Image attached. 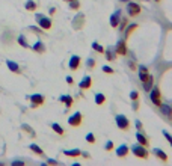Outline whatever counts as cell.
I'll return each instance as SVG.
<instances>
[{
    "label": "cell",
    "instance_id": "obj_31",
    "mask_svg": "<svg viewBox=\"0 0 172 166\" xmlns=\"http://www.w3.org/2000/svg\"><path fill=\"white\" fill-rule=\"evenodd\" d=\"M163 136H165V137L168 139V142L171 144V147H172V136H171V134H169L168 131H163Z\"/></svg>",
    "mask_w": 172,
    "mask_h": 166
},
{
    "label": "cell",
    "instance_id": "obj_5",
    "mask_svg": "<svg viewBox=\"0 0 172 166\" xmlns=\"http://www.w3.org/2000/svg\"><path fill=\"white\" fill-rule=\"evenodd\" d=\"M116 125H118V128L119 130H129V127H130V121L124 116V115H118L116 118Z\"/></svg>",
    "mask_w": 172,
    "mask_h": 166
},
{
    "label": "cell",
    "instance_id": "obj_18",
    "mask_svg": "<svg viewBox=\"0 0 172 166\" xmlns=\"http://www.w3.org/2000/svg\"><path fill=\"white\" fill-rule=\"evenodd\" d=\"M160 109H162V112H163L165 115H168L169 118H172V109L169 107V106H166V104H162V106H160Z\"/></svg>",
    "mask_w": 172,
    "mask_h": 166
},
{
    "label": "cell",
    "instance_id": "obj_26",
    "mask_svg": "<svg viewBox=\"0 0 172 166\" xmlns=\"http://www.w3.org/2000/svg\"><path fill=\"white\" fill-rule=\"evenodd\" d=\"M86 140H88L89 144H95V137H94V134H92V133H88V134H86Z\"/></svg>",
    "mask_w": 172,
    "mask_h": 166
},
{
    "label": "cell",
    "instance_id": "obj_2",
    "mask_svg": "<svg viewBox=\"0 0 172 166\" xmlns=\"http://www.w3.org/2000/svg\"><path fill=\"white\" fill-rule=\"evenodd\" d=\"M131 151H133V154L136 156V157H139V159H146L148 157V151L145 150V147L143 145H133L131 147Z\"/></svg>",
    "mask_w": 172,
    "mask_h": 166
},
{
    "label": "cell",
    "instance_id": "obj_23",
    "mask_svg": "<svg viewBox=\"0 0 172 166\" xmlns=\"http://www.w3.org/2000/svg\"><path fill=\"white\" fill-rule=\"evenodd\" d=\"M30 150H32V151H35V153H36V154H40V156H44V151L40 148V147H38V145H35V144H32V145H30Z\"/></svg>",
    "mask_w": 172,
    "mask_h": 166
},
{
    "label": "cell",
    "instance_id": "obj_11",
    "mask_svg": "<svg viewBox=\"0 0 172 166\" xmlns=\"http://www.w3.org/2000/svg\"><path fill=\"white\" fill-rule=\"evenodd\" d=\"M91 85H92L91 77H89V76H85V77H83V80L80 82L79 86H80V89H89V88H91Z\"/></svg>",
    "mask_w": 172,
    "mask_h": 166
},
{
    "label": "cell",
    "instance_id": "obj_40",
    "mask_svg": "<svg viewBox=\"0 0 172 166\" xmlns=\"http://www.w3.org/2000/svg\"><path fill=\"white\" fill-rule=\"evenodd\" d=\"M88 65H89V67H94V65H95V62H94V61H92V59H91V61H89V62H88Z\"/></svg>",
    "mask_w": 172,
    "mask_h": 166
},
{
    "label": "cell",
    "instance_id": "obj_39",
    "mask_svg": "<svg viewBox=\"0 0 172 166\" xmlns=\"http://www.w3.org/2000/svg\"><path fill=\"white\" fill-rule=\"evenodd\" d=\"M67 82H68V85H73V79L68 76V77H67Z\"/></svg>",
    "mask_w": 172,
    "mask_h": 166
},
{
    "label": "cell",
    "instance_id": "obj_12",
    "mask_svg": "<svg viewBox=\"0 0 172 166\" xmlns=\"http://www.w3.org/2000/svg\"><path fill=\"white\" fill-rule=\"evenodd\" d=\"M116 53H118V54H126V53H127V44H126V41H119V42H118Z\"/></svg>",
    "mask_w": 172,
    "mask_h": 166
},
{
    "label": "cell",
    "instance_id": "obj_41",
    "mask_svg": "<svg viewBox=\"0 0 172 166\" xmlns=\"http://www.w3.org/2000/svg\"><path fill=\"white\" fill-rule=\"evenodd\" d=\"M48 163H50V165H56L57 162H56V160H51V159H50V160H48Z\"/></svg>",
    "mask_w": 172,
    "mask_h": 166
},
{
    "label": "cell",
    "instance_id": "obj_24",
    "mask_svg": "<svg viewBox=\"0 0 172 166\" xmlns=\"http://www.w3.org/2000/svg\"><path fill=\"white\" fill-rule=\"evenodd\" d=\"M33 50H36V51H41V53H43V51H44V44H43V42H36V44L33 45Z\"/></svg>",
    "mask_w": 172,
    "mask_h": 166
},
{
    "label": "cell",
    "instance_id": "obj_22",
    "mask_svg": "<svg viewBox=\"0 0 172 166\" xmlns=\"http://www.w3.org/2000/svg\"><path fill=\"white\" fill-rule=\"evenodd\" d=\"M60 101H65L67 107H71V106H73V98H71V97H68V95H64V97H60Z\"/></svg>",
    "mask_w": 172,
    "mask_h": 166
},
{
    "label": "cell",
    "instance_id": "obj_17",
    "mask_svg": "<svg viewBox=\"0 0 172 166\" xmlns=\"http://www.w3.org/2000/svg\"><path fill=\"white\" fill-rule=\"evenodd\" d=\"M51 128H53L57 134H60V136H64V134H65V130H64V128H62L59 124H56V123H53V124H51Z\"/></svg>",
    "mask_w": 172,
    "mask_h": 166
},
{
    "label": "cell",
    "instance_id": "obj_8",
    "mask_svg": "<svg viewBox=\"0 0 172 166\" xmlns=\"http://www.w3.org/2000/svg\"><path fill=\"white\" fill-rule=\"evenodd\" d=\"M36 20H38V23H40V26L43 27V29H50L51 27V20H48V18H45L43 15H36Z\"/></svg>",
    "mask_w": 172,
    "mask_h": 166
},
{
    "label": "cell",
    "instance_id": "obj_19",
    "mask_svg": "<svg viewBox=\"0 0 172 166\" xmlns=\"http://www.w3.org/2000/svg\"><path fill=\"white\" fill-rule=\"evenodd\" d=\"M8 67H9V70H11L12 73H20V70H18V65H17L15 62H12V61H8Z\"/></svg>",
    "mask_w": 172,
    "mask_h": 166
},
{
    "label": "cell",
    "instance_id": "obj_28",
    "mask_svg": "<svg viewBox=\"0 0 172 166\" xmlns=\"http://www.w3.org/2000/svg\"><path fill=\"white\" fill-rule=\"evenodd\" d=\"M18 42H20V44H21V47H24V48H27V47H29V44L26 42V40H24V36H23V35L18 38Z\"/></svg>",
    "mask_w": 172,
    "mask_h": 166
},
{
    "label": "cell",
    "instance_id": "obj_4",
    "mask_svg": "<svg viewBox=\"0 0 172 166\" xmlns=\"http://www.w3.org/2000/svg\"><path fill=\"white\" fill-rule=\"evenodd\" d=\"M140 11H142V8L136 2H130L129 5H127V12H129L130 17H136L137 14H140Z\"/></svg>",
    "mask_w": 172,
    "mask_h": 166
},
{
    "label": "cell",
    "instance_id": "obj_34",
    "mask_svg": "<svg viewBox=\"0 0 172 166\" xmlns=\"http://www.w3.org/2000/svg\"><path fill=\"white\" fill-rule=\"evenodd\" d=\"M104 148H106V151H110V150L113 148V142H110V140H109V142L106 144V147H104Z\"/></svg>",
    "mask_w": 172,
    "mask_h": 166
},
{
    "label": "cell",
    "instance_id": "obj_44",
    "mask_svg": "<svg viewBox=\"0 0 172 166\" xmlns=\"http://www.w3.org/2000/svg\"><path fill=\"white\" fill-rule=\"evenodd\" d=\"M68 2H71V0H68Z\"/></svg>",
    "mask_w": 172,
    "mask_h": 166
},
{
    "label": "cell",
    "instance_id": "obj_35",
    "mask_svg": "<svg viewBox=\"0 0 172 166\" xmlns=\"http://www.w3.org/2000/svg\"><path fill=\"white\" fill-rule=\"evenodd\" d=\"M23 128H24V130H26V131H29V133H30V134H32V136H35V133H33V131H32V128H30V127H29V125H23Z\"/></svg>",
    "mask_w": 172,
    "mask_h": 166
},
{
    "label": "cell",
    "instance_id": "obj_13",
    "mask_svg": "<svg viewBox=\"0 0 172 166\" xmlns=\"http://www.w3.org/2000/svg\"><path fill=\"white\" fill-rule=\"evenodd\" d=\"M153 153H154L159 159H162L163 162H168V156H166V153H165V151H162L160 148H154V150H153Z\"/></svg>",
    "mask_w": 172,
    "mask_h": 166
},
{
    "label": "cell",
    "instance_id": "obj_30",
    "mask_svg": "<svg viewBox=\"0 0 172 166\" xmlns=\"http://www.w3.org/2000/svg\"><path fill=\"white\" fill-rule=\"evenodd\" d=\"M106 59L107 61H113L115 57H113V53L110 51V50H106Z\"/></svg>",
    "mask_w": 172,
    "mask_h": 166
},
{
    "label": "cell",
    "instance_id": "obj_7",
    "mask_svg": "<svg viewBox=\"0 0 172 166\" xmlns=\"http://www.w3.org/2000/svg\"><path fill=\"white\" fill-rule=\"evenodd\" d=\"M30 103H32V107H38L44 103V97L40 94H33L30 95Z\"/></svg>",
    "mask_w": 172,
    "mask_h": 166
},
{
    "label": "cell",
    "instance_id": "obj_42",
    "mask_svg": "<svg viewBox=\"0 0 172 166\" xmlns=\"http://www.w3.org/2000/svg\"><path fill=\"white\" fill-rule=\"evenodd\" d=\"M12 165L15 166V165H23V162H12Z\"/></svg>",
    "mask_w": 172,
    "mask_h": 166
},
{
    "label": "cell",
    "instance_id": "obj_10",
    "mask_svg": "<svg viewBox=\"0 0 172 166\" xmlns=\"http://www.w3.org/2000/svg\"><path fill=\"white\" fill-rule=\"evenodd\" d=\"M79 65H80V57H79V56H73L71 61H70V70L76 71V70L79 68Z\"/></svg>",
    "mask_w": 172,
    "mask_h": 166
},
{
    "label": "cell",
    "instance_id": "obj_33",
    "mask_svg": "<svg viewBox=\"0 0 172 166\" xmlns=\"http://www.w3.org/2000/svg\"><path fill=\"white\" fill-rule=\"evenodd\" d=\"M130 98H131V100L134 101V100H137V98H139V94H137L136 91H133V92L130 94Z\"/></svg>",
    "mask_w": 172,
    "mask_h": 166
},
{
    "label": "cell",
    "instance_id": "obj_1",
    "mask_svg": "<svg viewBox=\"0 0 172 166\" xmlns=\"http://www.w3.org/2000/svg\"><path fill=\"white\" fill-rule=\"evenodd\" d=\"M139 77H140V80L143 83V89L145 91H151V88H153V76L151 74H148V73H139Z\"/></svg>",
    "mask_w": 172,
    "mask_h": 166
},
{
    "label": "cell",
    "instance_id": "obj_21",
    "mask_svg": "<svg viewBox=\"0 0 172 166\" xmlns=\"http://www.w3.org/2000/svg\"><path fill=\"white\" fill-rule=\"evenodd\" d=\"M26 9H27V11H35V9H36V3H35L33 0H27V2H26Z\"/></svg>",
    "mask_w": 172,
    "mask_h": 166
},
{
    "label": "cell",
    "instance_id": "obj_14",
    "mask_svg": "<svg viewBox=\"0 0 172 166\" xmlns=\"http://www.w3.org/2000/svg\"><path fill=\"white\" fill-rule=\"evenodd\" d=\"M116 154H118V157H126V156L129 154V147H127V145H121V147L116 150Z\"/></svg>",
    "mask_w": 172,
    "mask_h": 166
},
{
    "label": "cell",
    "instance_id": "obj_37",
    "mask_svg": "<svg viewBox=\"0 0 172 166\" xmlns=\"http://www.w3.org/2000/svg\"><path fill=\"white\" fill-rule=\"evenodd\" d=\"M133 109H134V110L139 109V103H137V100H134V103H133Z\"/></svg>",
    "mask_w": 172,
    "mask_h": 166
},
{
    "label": "cell",
    "instance_id": "obj_9",
    "mask_svg": "<svg viewBox=\"0 0 172 166\" xmlns=\"http://www.w3.org/2000/svg\"><path fill=\"white\" fill-rule=\"evenodd\" d=\"M119 17H121V12H119V11H116V12L110 17V26H112V27H118V24H119V21H121Z\"/></svg>",
    "mask_w": 172,
    "mask_h": 166
},
{
    "label": "cell",
    "instance_id": "obj_25",
    "mask_svg": "<svg viewBox=\"0 0 172 166\" xmlns=\"http://www.w3.org/2000/svg\"><path fill=\"white\" fill-rule=\"evenodd\" d=\"M92 47H94V50H95V51H100V53H101V51H104V48H103L98 42H94V44H92Z\"/></svg>",
    "mask_w": 172,
    "mask_h": 166
},
{
    "label": "cell",
    "instance_id": "obj_32",
    "mask_svg": "<svg viewBox=\"0 0 172 166\" xmlns=\"http://www.w3.org/2000/svg\"><path fill=\"white\" fill-rule=\"evenodd\" d=\"M103 71H104L106 74H113V70H112L110 67H103Z\"/></svg>",
    "mask_w": 172,
    "mask_h": 166
},
{
    "label": "cell",
    "instance_id": "obj_27",
    "mask_svg": "<svg viewBox=\"0 0 172 166\" xmlns=\"http://www.w3.org/2000/svg\"><path fill=\"white\" fill-rule=\"evenodd\" d=\"M79 6H80V3H79L77 0H71V2H70V8H71V9H77Z\"/></svg>",
    "mask_w": 172,
    "mask_h": 166
},
{
    "label": "cell",
    "instance_id": "obj_15",
    "mask_svg": "<svg viewBox=\"0 0 172 166\" xmlns=\"http://www.w3.org/2000/svg\"><path fill=\"white\" fill-rule=\"evenodd\" d=\"M136 139H137V142L140 144V145H143V147H146L150 142H148V139L142 134V133H136Z\"/></svg>",
    "mask_w": 172,
    "mask_h": 166
},
{
    "label": "cell",
    "instance_id": "obj_29",
    "mask_svg": "<svg viewBox=\"0 0 172 166\" xmlns=\"http://www.w3.org/2000/svg\"><path fill=\"white\" fill-rule=\"evenodd\" d=\"M137 29V24H131V26H129V29H127V32H126V35L129 36V35H131V32L133 30H136Z\"/></svg>",
    "mask_w": 172,
    "mask_h": 166
},
{
    "label": "cell",
    "instance_id": "obj_6",
    "mask_svg": "<svg viewBox=\"0 0 172 166\" xmlns=\"http://www.w3.org/2000/svg\"><path fill=\"white\" fill-rule=\"evenodd\" d=\"M68 124L71 125V127H79V125L82 124V113L80 112H76L74 115H71L68 118Z\"/></svg>",
    "mask_w": 172,
    "mask_h": 166
},
{
    "label": "cell",
    "instance_id": "obj_38",
    "mask_svg": "<svg viewBox=\"0 0 172 166\" xmlns=\"http://www.w3.org/2000/svg\"><path fill=\"white\" fill-rule=\"evenodd\" d=\"M139 71H140V73H148V70H146V67H143V65H142V67L139 68Z\"/></svg>",
    "mask_w": 172,
    "mask_h": 166
},
{
    "label": "cell",
    "instance_id": "obj_3",
    "mask_svg": "<svg viewBox=\"0 0 172 166\" xmlns=\"http://www.w3.org/2000/svg\"><path fill=\"white\" fill-rule=\"evenodd\" d=\"M150 97H151V101L157 106V107H160L162 106V95H160V89L159 88H151V94H150Z\"/></svg>",
    "mask_w": 172,
    "mask_h": 166
},
{
    "label": "cell",
    "instance_id": "obj_43",
    "mask_svg": "<svg viewBox=\"0 0 172 166\" xmlns=\"http://www.w3.org/2000/svg\"><path fill=\"white\" fill-rule=\"evenodd\" d=\"M156 2H160V0H156Z\"/></svg>",
    "mask_w": 172,
    "mask_h": 166
},
{
    "label": "cell",
    "instance_id": "obj_16",
    "mask_svg": "<svg viewBox=\"0 0 172 166\" xmlns=\"http://www.w3.org/2000/svg\"><path fill=\"white\" fill-rule=\"evenodd\" d=\"M64 154H67L68 157H77L82 154V151L80 150H68V151H64Z\"/></svg>",
    "mask_w": 172,
    "mask_h": 166
},
{
    "label": "cell",
    "instance_id": "obj_36",
    "mask_svg": "<svg viewBox=\"0 0 172 166\" xmlns=\"http://www.w3.org/2000/svg\"><path fill=\"white\" fill-rule=\"evenodd\" d=\"M127 21H129L127 18H124V20H121V30H122V29H124V27L127 26Z\"/></svg>",
    "mask_w": 172,
    "mask_h": 166
},
{
    "label": "cell",
    "instance_id": "obj_20",
    "mask_svg": "<svg viewBox=\"0 0 172 166\" xmlns=\"http://www.w3.org/2000/svg\"><path fill=\"white\" fill-rule=\"evenodd\" d=\"M104 101H106V97H104L103 94H95V103H97L98 106H101Z\"/></svg>",
    "mask_w": 172,
    "mask_h": 166
}]
</instances>
